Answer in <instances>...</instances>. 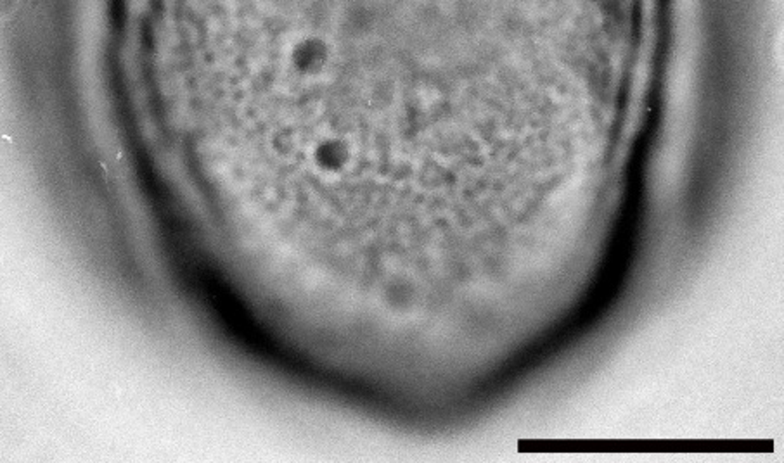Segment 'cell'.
<instances>
[{"mask_svg": "<svg viewBox=\"0 0 784 463\" xmlns=\"http://www.w3.org/2000/svg\"><path fill=\"white\" fill-rule=\"evenodd\" d=\"M19 7V0H2V14L4 18L14 16Z\"/></svg>", "mask_w": 784, "mask_h": 463, "instance_id": "6da1fadb", "label": "cell"}]
</instances>
